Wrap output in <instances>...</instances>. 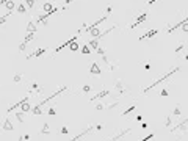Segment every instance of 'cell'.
<instances>
[{"mask_svg": "<svg viewBox=\"0 0 188 141\" xmlns=\"http://www.w3.org/2000/svg\"><path fill=\"white\" fill-rule=\"evenodd\" d=\"M180 69H182V68H180V66H177V68H174V69H171V71H169V72H168L166 75H163V77H162V79H158V80H157L155 83H152V85H150V86H147V88L144 89V94H147V92H149V91H150L152 88H155V86H157V85H160V83H163L165 80H168L169 77H171V75H174V74H176L177 71H180Z\"/></svg>", "mask_w": 188, "mask_h": 141, "instance_id": "1", "label": "cell"}, {"mask_svg": "<svg viewBox=\"0 0 188 141\" xmlns=\"http://www.w3.org/2000/svg\"><path fill=\"white\" fill-rule=\"evenodd\" d=\"M66 89H67L66 86H63V88H60L58 91H55V92H53V94H52V96H49V97H46V99H44V100H41V102H39V103H36V105H35V107H36V108H41V107L44 105V103H47V102H50L52 99H55V97H58V96H60V94H63V92H64Z\"/></svg>", "mask_w": 188, "mask_h": 141, "instance_id": "2", "label": "cell"}, {"mask_svg": "<svg viewBox=\"0 0 188 141\" xmlns=\"http://www.w3.org/2000/svg\"><path fill=\"white\" fill-rule=\"evenodd\" d=\"M186 126H188V119L183 118L180 122H179V124H176V126L171 129V133H174L176 130H182V133H185V132H186Z\"/></svg>", "mask_w": 188, "mask_h": 141, "instance_id": "3", "label": "cell"}, {"mask_svg": "<svg viewBox=\"0 0 188 141\" xmlns=\"http://www.w3.org/2000/svg\"><path fill=\"white\" fill-rule=\"evenodd\" d=\"M77 38H78V35H75V36H72V38H69V39L67 41H64V42H63V44H60L58 47H57V49H55V53H58V52H61L63 49H64V47H67L71 42H74V41H77Z\"/></svg>", "mask_w": 188, "mask_h": 141, "instance_id": "4", "label": "cell"}, {"mask_svg": "<svg viewBox=\"0 0 188 141\" xmlns=\"http://www.w3.org/2000/svg\"><path fill=\"white\" fill-rule=\"evenodd\" d=\"M110 94H111V91H110V89H104V91H100V92H97L96 96H93V97L89 99V100H91V102H94V100H97V99H102V97H108Z\"/></svg>", "mask_w": 188, "mask_h": 141, "instance_id": "5", "label": "cell"}, {"mask_svg": "<svg viewBox=\"0 0 188 141\" xmlns=\"http://www.w3.org/2000/svg\"><path fill=\"white\" fill-rule=\"evenodd\" d=\"M105 21H108V16H102L100 19H97V21H94L91 25H83V28L86 30V28H91V27H99V25H100V24H104Z\"/></svg>", "mask_w": 188, "mask_h": 141, "instance_id": "6", "label": "cell"}, {"mask_svg": "<svg viewBox=\"0 0 188 141\" xmlns=\"http://www.w3.org/2000/svg\"><path fill=\"white\" fill-rule=\"evenodd\" d=\"M86 33H89V35H91L93 38H97V39H99V36H100V28H97V27H91V28H86V30H85Z\"/></svg>", "mask_w": 188, "mask_h": 141, "instance_id": "7", "label": "cell"}, {"mask_svg": "<svg viewBox=\"0 0 188 141\" xmlns=\"http://www.w3.org/2000/svg\"><path fill=\"white\" fill-rule=\"evenodd\" d=\"M2 130H3V132H13V130H14L13 122H11L10 119H8V118L3 121V124H2Z\"/></svg>", "mask_w": 188, "mask_h": 141, "instance_id": "8", "label": "cell"}, {"mask_svg": "<svg viewBox=\"0 0 188 141\" xmlns=\"http://www.w3.org/2000/svg\"><path fill=\"white\" fill-rule=\"evenodd\" d=\"M146 19H147V13H143V14H141V16H140V17L136 19V21H135V22H133V24L130 25V28H136L138 25H141L143 22H144Z\"/></svg>", "mask_w": 188, "mask_h": 141, "instance_id": "9", "label": "cell"}, {"mask_svg": "<svg viewBox=\"0 0 188 141\" xmlns=\"http://www.w3.org/2000/svg\"><path fill=\"white\" fill-rule=\"evenodd\" d=\"M100 72H102L100 66L97 64V63H93L91 68H89V74H93V75H100Z\"/></svg>", "mask_w": 188, "mask_h": 141, "instance_id": "10", "label": "cell"}, {"mask_svg": "<svg viewBox=\"0 0 188 141\" xmlns=\"http://www.w3.org/2000/svg\"><path fill=\"white\" fill-rule=\"evenodd\" d=\"M93 130H96V129H94V127H88V130H83V132H82V133H78L77 136H74L72 139H69V141H78L80 138H83L85 135H88V133H91V132H93Z\"/></svg>", "mask_w": 188, "mask_h": 141, "instance_id": "11", "label": "cell"}, {"mask_svg": "<svg viewBox=\"0 0 188 141\" xmlns=\"http://www.w3.org/2000/svg\"><path fill=\"white\" fill-rule=\"evenodd\" d=\"M46 53V49H36L33 53H30L28 56H27V60H31V58H38V56H41V55H44Z\"/></svg>", "mask_w": 188, "mask_h": 141, "instance_id": "12", "label": "cell"}, {"mask_svg": "<svg viewBox=\"0 0 188 141\" xmlns=\"http://www.w3.org/2000/svg\"><path fill=\"white\" fill-rule=\"evenodd\" d=\"M25 32H27V33H36V32H38V27H36V24H35L33 21H31V22H28V24H27Z\"/></svg>", "mask_w": 188, "mask_h": 141, "instance_id": "13", "label": "cell"}, {"mask_svg": "<svg viewBox=\"0 0 188 141\" xmlns=\"http://www.w3.org/2000/svg\"><path fill=\"white\" fill-rule=\"evenodd\" d=\"M185 21H188V17H185V19H182V21H179V22H177L176 25H173L171 28H168V35H173V33H174V32H176V30H177V28H179V27H180V25H182V24H183Z\"/></svg>", "mask_w": 188, "mask_h": 141, "instance_id": "14", "label": "cell"}, {"mask_svg": "<svg viewBox=\"0 0 188 141\" xmlns=\"http://www.w3.org/2000/svg\"><path fill=\"white\" fill-rule=\"evenodd\" d=\"M88 47H89V49H97V47H100V39H97V38H94V39L93 41H89L88 44H86Z\"/></svg>", "mask_w": 188, "mask_h": 141, "instance_id": "15", "label": "cell"}, {"mask_svg": "<svg viewBox=\"0 0 188 141\" xmlns=\"http://www.w3.org/2000/svg\"><path fill=\"white\" fill-rule=\"evenodd\" d=\"M157 33H158V30H150V32H147V33H144V35H141V36H140V41L147 39V38H154Z\"/></svg>", "mask_w": 188, "mask_h": 141, "instance_id": "16", "label": "cell"}, {"mask_svg": "<svg viewBox=\"0 0 188 141\" xmlns=\"http://www.w3.org/2000/svg\"><path fill=\"white\" fill-rule=\"evenodd\" d=\"M127 133H130V129H125V130H122L121 132V133H118V135H116V136H113L110 141H118V139H121L122 136H125V135H127Z\"/></svg>", "mask_w": 188, "mask_h": 141, "instance_id": "17", "label": "cell"}, {"mask_svg": "<svg viewBox=\"0 0 188 141\" xmlns=\"http://www.w3.org/2000/svg\"><path fill=\"white\" fill-rule=\"evenodd\" d=\"M3 5H5V8H6L10 13H13V11H14V8H16V3L13 2V0H8V2H5Z\"/></svg>", "mask_w": 188, "mask_h": 141, "instance_id": "18", "label": "cell"}, {"mask_svg": "<svg viewBox=\"0 0 188 141\" xmlns=\"http://www.w3.org/2000/svg\"><path fill=\"white\" fill-rule=\"evenodd\" d=\"M19 108L22 110V113H28V111L31 110V107H30V103H28V100H27V102H22Z\"/></svg>", "mask_w": 188, "mask_h": 141, "instance_id": "19", "label": "cell"}, {"mask_svg": "<svg viewBox=\"0 0 188 141\" xmlns=\"http://www.w3.org/2000/svg\"><path fill=\"white\" fill-rule=\"evenodd\" d=\"M41 133H42V135H49V133H50V126L47 124V122H44V126H42V129H41Z\"/></svg>", "mask_w": 188, "mask_h": 141, "instance_id": "20", "label": "cell"}, {"mask_svg": "<svg viewBox=\"0 0 188 141\" xmlns=\"http://www.w3.org/2000/svg\"><path fill=\"white\" fill-rule=\"evenodd\" d=\"M35 36H36V33H28V35H27V36H25V39H24L22 42H25V44H28L30 41H33V39H35Z\"/></svg>", "mask_w": 188, "mask_h": 141, "instance_id": "21", "label": "cell"}, {"mask_svg": "<svg viewBox=\"0 0 188 141\" xmlns=\"http://www.w3.org/2000/svg\"><path fill=\"white\" fill-rule=\"evenodd\" d=\"M14 9H16L17 13H21V14H24V13L27 11V8H25V5H24V3H19V5H17Z\"/></svg>", "mask_w": 188, "mask_h": 141, "instance_id": "22", "label": "cell"}, {"mask_svg": "<svg viewBox=\"0 0 188 141\" xmlns=\"http://www.w3.org/2000/svg\"><path fill=\"white\" fill-rule=\"evenodd\" d=\"M16 119H17V121H19L21 124H22V122H24V119H25V113H22V111L16 113Z\"/></svg>", "mask_w": 188, "mask_h": 141, "instance_id": "23", "label": "cell"}, {"mask_svg": "<svg viewBox=\"0 0 188 141\" xmlns=\"http://www.w3.org/2000/svg\"><path fill=\"white\" fill-rule=\"evenodd\" d=\"M78 47H80V45L77 44V41H74V42H71V44H69V49L72 50V52H77V50H78Z\"/></svg>", "mask_w": 188, "mask_h": 141, "instance_id": "24", "label": "cell"}, {"mask_svg": "<svg viewBox=\"0 0 188 141\" xmlns=\"http://www.w3.org/2000/svg\"><path fill=\"white\" fill-rule=\"evenodd\" d=\"M135 108H136L135 105H132V107H129V108H127V110H125V111H122V116H127V115H130V113H132V111H135Z\"/></svg>", "mask_w": 188, "mask_h": 141, "instance_id": "25", "label": "cell"}, {"mask_svg": "<svg viewBox=\"0 0 188 141\" xmlns=\"http://www.w3.org/2000/svg\"><path fill=\"white\" fill-rule=\"evenodd\" d=\"M11 14H13V13H10V11H8V13H6V14L3 16V17H0V25H3V24L6 22V19H8V17H10Z\"/></svg>", "mask_w": 188, "mask_h": 141, "instance_id": "26", "label": "cell"}, {"mask_svg": "<svg viewBox=\"0 0 188 141\" xmlns=\"http://www.w3.org/2000/svg\"><path fill=\"white\" fill-rule=\"evenodd\" d=\"M27 8H33L35 6V0H25V3H24Z\"/></svg>", "mask_w": 188, "mask_h": 141, "instance_id": "27", "label": "cell"}, {"mask_svg": "<svg viewBox=\"0 0 188 141\" xmlns=\"http://www.w3.org/2000/svg\"><path fill=\"white\" fill-rule=\"evenodd\" d=\"M30 113H33V115H41L42 110H41V108H36V107H33V108L30 110Z\"/></svg>", "mask_w": 188, "mask_h": 141, "instance_id": "28", "label": "cell"}, {"mask_svg": "<svg viewBox=\"0 0 188 141\" xmlns=\"http://www.w3.org/2000/svg\"><path fill=\"white\" fill-rule=\"evenodd\" d=\"M89 52H91V49H89L88 45H83V47H82V53H83V55H89Z\"/></svg>", "mask_w": 188, "mask_h": 141, "instance_id": "29", "label": "cell"}, {"mask_svg": "<svg viewBox=\"0 0 188 141\" xmlns=\"http://www.w3.org/2000/svg\"><path fill=\"white\" fill-rule=\"evenodd\" d=\"M22 79H24V75H22V74H16V75H14V83H19Z\"/></svg>", "mask_w": 188, "mask_h": 141, "instance_id": "30", "label": "cell"}, {"mask_svg": "<svg viewBox=\"0 0 188 141\" xmlns=\"http://www.w3.org/2000/svg\"><path fill=\"white\" fill-rule=\"evenodd\" d=\"M180 27H182V32H183V33H188V21H185Z\"/></svg>", "mask_w": 188, "mask_h": 141, "instance_id": "31", "label": "cell"}, {"mask_svg": "<svg viewBox=\"0 0 188 141\" xmlns=\"http://www.w3.org/2000/svg\"><path fill=\"white\" fill-rule=\"evenodd\" d=\"M171 124H173V119H171V116H168L166 122H165V127H171Z\"/></svg>", "mask_w": 188, "mask_h": 141, "instance_id": "32", "label": "cell"}, {"mask_svg": "<svg viewBox=\"0 0 188 141\" xmlns=\"http://www.w3.org/2000/svg\"><path fill=\"white\" fill-rule=\"evenodd\" d=\"M180 113H182V111H180V108H179V107L173 110V115H174V116H180Z\"/></svg>", "mask_w": 188, "mask_h": 141, "instance_id": "33", "label": "cell"}, {"mask_svg": "<svg viewBox=\"0 0 188 141\" xmlns=\"http://www.w3.org/2000/svg\"><path fill=\"white\" fill-rule=\"evenodd\" d=\"M96 52H97V53H99V55H102V56L105 55V50L102 49V47H97V49H96Z\"/></svg>", "mask_w": 188, "mask_h": 141, "instance_id": "34", "label": "cell"}, {"mask_svg": "<svg viewBox=\"0 0 188 141\" xmlns=\"http://www.w3.org/2000/svg\"><path fill=\"white\" fill-rule=\"evenodd\" d=\"M83 92H89V91H91V86H89V85H83Z\"/></svg>", "mask_w": 188, "mask_h": 141, "instance_id": "35", "label": "cell"}, {"mask_svg": "<svg viewBox=\"0 0 188 141\" xmlns=\"http://www.w3.org/2000/svg\"><path fill=\"white\" fill-rule=\"evenodd\" d=\"M152 138H154V133H149V135H147L146 138H143L141 141H149V139H152Z\"/></svg>", "mask_w": 188, "mask_h": 141, "instance_id": "36", "label": "cell"}, {"mask_svg": "<svg viewBox=\"0 0 188 141\" xmlns=\"http://www.w3.org/2000/svg\"><path fill=\"white\" fill-rule=\"evenodd\" d=\"M25 47H27V44H25V42H21V44H19V50L24 52V50H25Z\"/></svg>", "mask_w": 188, "mask_h": 141, "instance_id": "37", "label": "cell"}, {"mask_svg": "<svg viewBox=\"0 0 188 141\" xmlns=\"http://www.w3.org/2000/svg\"><path fill=\"white\" fill-rule=\"evenodd\" d=\"M183 49H185V45H183V44H180V45H179V47H177V49H176V53H179V52H182Z\"/></svg>", "mask_w": 188, "mask_h": 141, "instance_id": "38", "label": "cell"}, {"mask_svg": "<svg viewBox=\"0 0 188 141\" xmlns=\"http://www.w3.org/2000/svg\"><path fill=\"white\" fill-rule=\"evenodd\" d=\"M116 105H118V102H114V103H111V105H108V107H107V110H113Z\"/></svg>", "mask_w": 188, "mask_h": 141, "instance_id": "39", "label": "cell"}, {"mask_svg": "<svg viewBox=\"0 0 188 141\" xmlns=\"http://www.w3.org/2000/svg\"><path fill=\"white\" fill-rule=\"evenodd\" d=\"M96 110H97V111H100V110H105V107L102 105V103H99V105H97V107H96Z\"/></svg>", "mask_w": 188, "mask_h": 141, "instance_id": "40", "label": "cell"}, {"mask_svg": "<svg viewBox=\"0 0 188 141\" xmlns=\"http://www.w3.org/2000/svg\"><path fill=\"white\" fill-rule=\"evenodd\" d=\"M61 133H63V135H67V129L63 127V129H61Z\"/></svg>", "mask_w": 188, "mask_h": 141, "instance_id": "41", "label": "cell"}, {"mask_svg": "<svg viewBox=\"0 0 188 141\" xmlns=\"http://www.w3.org/2000/svg\"><path fill=\"white\" fill-rule=\"evenodd\" d=\"M160 96H168V91H166V89H163L162 92H160Z\"/></svg>", "mask_w": 188, "mask_h": 141, "instance_id": "42", "label": "cell"}, {"mask_svg": "<svg viewBox=\"0 0 188 141\" xmlns=\"http://www.w3.org/2000/svg\"><path fill=\"white\" fill-rule=\"evenodd\" d=\"M49 115L53 116V115H55V110H53V108H49Z\"/></svg>", "mask_w": 188, "mask_h": 141, "instance_id": "43", "label": "cell"}, {"mask_svg": "<svg viewBox=\"0 0 188 141\" xmlns=\"http://www.w3.org/2000/svg\"><path fill=\"white\" fill-rule=\"evenodd\" d=\"M157 0H149V5H152V3H155Z\"/></svg>", "mask_w": 188, "mask_h": 141, "instance_id": "44", "label": "cell"}]
</instances>
